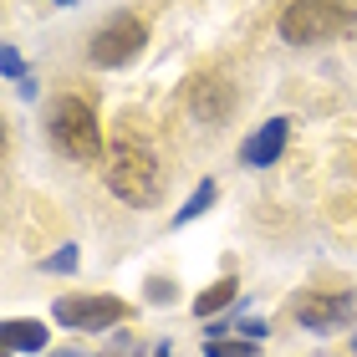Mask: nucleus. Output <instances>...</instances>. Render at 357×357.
<instances>
[{
    "mask_svg": "<svg viewBox=\"0 0 357 357\" xmlns=\"http://www.w3.org/2000/svg\"><path fill=\"white\" fill-rule=\"evenodd\" d=\"M342 31V6L332 0H291L281 10V41L291 46H317Z\"/></svg>",
    "mask_w": 357,
    "mask_h": 357,
    "instance_id": "obj_3",
    "label": "nucleus"
},
{
    "mask_svg": "<svg viewBox=\"0 0 357 357\" xmlns=\"http://www.w3.org/2000/svg\"><path fill=\"white\" fill-rule=\"evenodd\" d=\"M52 317L61 327H72V332H107V327H118L128 317V306L118 296H61L52 306Z\"/></svg>",
    "mask_w": 357,
    "mask_h": 357,
    "instance_id": "obj_5",
    "label": "nucleus"
},
{
    "mask_svg": "<svg viewBox=\"0 0 357 357\" xmlns=\"http://www.w3.org/2000/svg\"><path fill=\"white\" fill-rule=\"evenodd\" d=\"M143 46H149V26H143L138 15H112V21L92 36L87 56H92V67H128Z\"/></svg>",
    "mask_w": 357,
    "mask_h": 357,
    "instance_id": "obj_4",
    "label": "nucleus"
},
{
    "mask_svg": "<svg viewBox=\"0 0 357 357\" xmlns=\"http://www.w3.org/2000/svg\"><path fill=\"white\" fill-rule=\"evenodd\" d=\"M52 357H82V352H52Z\"/></svg>",
    "mask_w": 357,
    "mask_h": 357,
    "instance_id": "obj_18",
    "label": "nucleus"
},
{
    "mask_svg": "<svg viewBox=\"0 0 357 357\" xmlns=\"http://www.w3.org/2000/svg\"><path fill=\"white\" fill-rule=\"evenodd\" d=\"M204 357H261V342H245V337H220V342H209Z\"/></svg>",
    "mask_w": 357,
    "mask_h": 357,
    "instance_id": "obj_12",
    "label": "nucleus"
},
{
    "mask_svg": "<svg viewBox=\"0 0 357 357\" xmlns=\"http://www.w3.org/2000/svg\"><path fill=\"white\" fill-rule=\"evenodd\" d=\"M0 72H6L10 82H21V77H26V67H21V52H15V46H6V52H0Z\"/></svg>",
    "mask_w": 357,
    "mask_h": 357,
    "instance_id": "obj_14",
    "label": "nucleus"
},
{
    "mask_svg": "<svg viewBox=\"0 0 357 357\" xmlns=\"http://www.w3.org/2000/svg\"><path fill=\"white\" fill-rule=\"evenodd\" d=\"M77 266H82V250H77V245H61L56 255H46V261H41L46 275H72Z\"/></svg>",
    "mask_w": 357,
    "mask_h": 357,
    "instance_id": "obj_13",
    "label": "nucleus"
},
{
    "mask_svg": "<svg viewBox=\"0 0 357 357\" xmlns=\"http://www.w3.org/2000/svg\"><path fill=\"white\" fill-rule=\"evenodd\" d=\"M15 87H21V97H36V92H41V82H36V77H31V72H26V77H21V82H15Z\"/></svg>",
    "mask_w": 357,
    "mask_h": 357,
    "instance_id": "obj_17",
    "label": "nucleus"
},
{
    "mask_svg": "<svg viewBox=\"0 0 357 357\" xmlns=\"http://www.w3.org/2000/svg\"><path fill=\"white\" fill-rule=\"evenodd\" d=\"M0 342H6V357H15V352H41L46 347V321H36V317H10L6 327H0Z\"/></svg>",
    "mask_w": 357,
    "mask_h": 357,
    "instance_id": "obj_9",
    "label": "nucleus"
},
{
    "mask_svg": "<svg viewBox=\"0 0 357 357\" xmlns=\"http://www.w3.org/2000/svg\"><path fill=\"white\" fill-rule=\"evenodd\" d=\"M286 138H291V123H286V118L261 123L245 143H240V164H245V169H266V164H275V158H281V149H286Z\"/></svg>",
    "mask_w": 357,
    "mask_h": 357,
    "instance_id": "obj_7",
    "label": "nucleus"
},
{
    "mask_svg": "<svg viewBox=\"0 0 357 357\" xmlns=\"http://www.w3.org/2000/svg\"><path fill=\"white\" fill-rule=\"evenodd\" d=\"M230 102H235V87L225 82V77H199L189 92V107L199 123H225L230 118Z\"/></svg>",
    "mask_w": 357,
    "mask_h": 357,
    "instance_id": "obj_8",
    "label": "nucleus"
},
{
    "mask_svg": "<svg viewBox=\"0 0 357 357\" xmlns=\"http://www.w3.org/2000/svg\"><path fill=\"white\" fill-rule=\"evenodd\" d=\"M149 301L169 306V301H174V286H169V281H149Z\"/></svg>",
    "mask_w": 357,
    "mask_h": 357,
    "instance_id": "obj_16",
    "label": "nucleus"
},
{
    "mask_svg": "<svg viewBox=\"0 0 357 357\" xmlns=\"http://www.w3.org/2000/svg\"><path fill=\"white\" fill-rule=\"evenodd\" d=\"M235 291H240V281H235V275H220L215 286H204L199 296H194V317L215 321V312H225V306L235 301Z\"/></svg>",
    "mask_w": 357,
    "mask_h": 357,
    "instance_id": "obj_10",
    "label": "nucleus"
},
{
    "mask_svg": "<svg viewBox=\"0 0 357 357\" xmlns=\"http://www.w3.org/2000/svg\"><path fill=\"white\" fill-rule=\"evenodd\" d=\"M56 6H77V0H56Z\"/></svg>",
    "mask_w": 357,
    "mask_h": 357,
    "instance_id": "obj_19",
    "label": "nucleus"
},
{
    "mask_svg": "<svg viewBox=\"0 0 357 357\" xmlns=\"http://www.w3.org/2000/svg\"><path fill=\"white\" fill-rule=\"evenodd\" d=\"M296 321L306 332H332L342 321H352V296L347 291H306L296 301Z\"/></svg>",
    "mask_w": 357,
    "mask_h": 357,
    "instance_id": "obj_6",
    "label": "nucleus"
},
{
    "mask_svg": "<svg viewBox=\"0 0 357 357\" xmlns=\"http://www.w3.org/2000/svg\"><path fill=\"white\" fill-rule=\"evenodd\" d=\"M215 194H220V189H215V178H204V184H199V189H194L189 199H184V209H178V215H174V225H189V220H199L204 209L215 204Z\"/></svg>",
    "mask_w": 357,
    "mask_h": 357,
    "instance_id": "obj_11",
    "label": "nucleus"
},
{
    "mask_svg": "<svg viewBox=\"0 0 357 357\" xmlns=\"http://www.w3.org/2000/svg\"><path fill=\"white\" fill-rule=\"evenodd\" d=\"M107 189L133 209H153L164 199V174H158V164L143 149H118L107 164Z\"/></svg>",
    "mask_w": 357,
    "mask_h": 357,
    "instance_id": "obj_2",
    "label": "nucleus"
},
{
    "mask_svg": "<svg viewBox=\"0 0 357 357\" xmlns=\"http://www.w3.org/2000/svg\"><path fill=\"white\" fill-rule=\"evenodd\" d=\"M235 337H245V342H261V337H266V321L245 317V321H240V327H235Z\"/></svg>",
    "mask_w": 357,
    "mask_h": 357,
    "instance_id": "obj_15",
    "label": "nucleus"
},
{
    "mask_svg": "<svg viewBox=\"0 0 357 357\" xmlns=\"http://www.w3.org/2000/svg\"><path fill=\"white\" fill-rule=\"evenodd\" d=\"M46 128H52V143L67 158H82L87 164V158L102 153V128H97V112L82 102V97H56Z\"/></svg>",
    "mask_w": 357,
    "mask_h": 357,
    "instance_id": "obj_1",
    "label": "nucleus"
}]
</instances>
